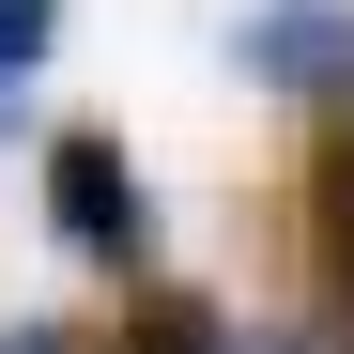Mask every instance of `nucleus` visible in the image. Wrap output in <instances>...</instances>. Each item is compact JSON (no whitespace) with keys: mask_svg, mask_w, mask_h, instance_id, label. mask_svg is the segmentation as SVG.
Masks as SVG:
<instances>
[{"mask_svg":"<svg viewBox=\"0 0 354 354\" xmlns=\"http://www.w3.org/2000/svg\"><path fill=\"white\" fill-rule=\"evenodd\" d=\"M46 231L93 262V277H154V185L108 124H62L46 139Z\"/></svg>","mask_w":354,"mask_h":354,"instance_id":"1","label":"nucleus"},{"mask_svg":"<svg viewBox=\"0 0 354 354\" xmlns=\"http://www.w3.org/2000/svg\"><path fill=\"white\" fill-rule=\"evenodd\" d=\"M231 62L262 93H308V108H354V0H247Z\"/></svg>","mask_w":354,"mask_h":354,"instance_id":"2","label":"nucleus"},{"mask_svg":"<svg viewBox=\"0 0 354 354\" xmlns=\"http://www.w3.org/2000/svg\"><path fill=\"white\" fill-rule=\"evenodd\" d=\"M308 277H324V324L354 339V108H324L308 139Z\"/></svg>","mask_w":354,"mask_h":354,"instance_id":"3","label":"nucleus"},{"mask_svg":"<svg viewBox=\"0 0 354 354\" xmlns=\"http://www.w3.org/2000/svg\"><path fill=\"white\" fill-rule=\"evenodd\" d=\"M108 354H231V324H216V292H185V277H139L124 292V339Z\"/></svg>","mask_w":354,"mask_h":354,"instance_id":"4","label":"nucleus"},{"mask_svg":"<svg viewBox=\"0 0 354 354\" xmlns=\"http://www.w3.org/2000/svg\"><path fill=\"white\" fill-rule=\"evenodd\" d=\"M46 31H62V0H0V93L46 62Z\"/></svg>","mask_w":354,"mask_h":354,"instance_id":"5","label":"nucleus"},{"mask_svg":"<svg viewBox=\"0 0 354 354\" xmlns=\"http://www.w3.org/2000/svg\"><path fill=\"white\" fill-rule=\"evenodd\" d=\"M0 354H77V339H62V324H16V339H0Z\"/></svg>","mask_w":354,"mask_h":354,"instance_id":"6","label":"nucleus"},{"mask_svg":"<svg viewBox=\"0 0 354 354\" xmlns=\"http://www.w3.org/2000/svg\"><path fill=\"white\" fill-rule=\"evenodd\" d=\"M231 354H262V339H231Z\"/></svg>","mask_w":354,"mask_h":354,"instance_id":"7","label":"nucleus"}]
</instances>
